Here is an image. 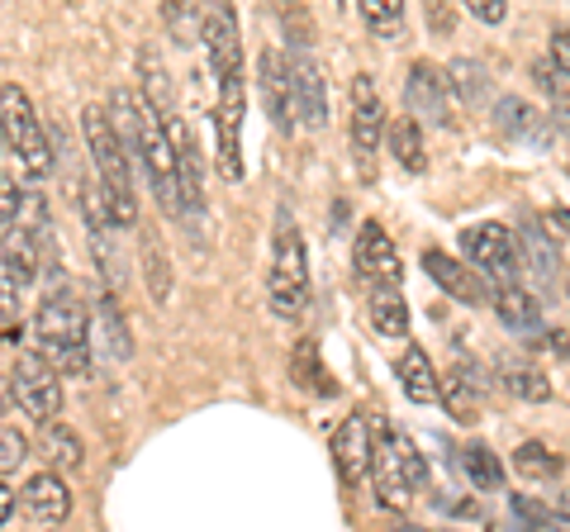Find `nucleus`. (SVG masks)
Masks as SVG:
<instances>
[{"label":"nucleus","mask_w":570,"mask_h":532,"mask_svg":"<svg viewBox=\"0 0 570 532\" xmlns=\"http://www.w3.org/2000/svg\"><path fill=\"white\" fill-rule=\"evenodd\" d=\"M538 347H542V352H551V357H557V362H566V357H570V338H566L561 328L542 333V338H538Z\"/></svg>","instance_id":"obj_40"},{"label":"nucleus","mask_w":570,"mask_h":532,"mask_svg":"<svg viewBox=\"0 0 570 532\" xmlns=\"http://www.w3.org/2000/svg\"><path fill=\"white\" fill-rule=\"evenodd\" d=\"M494 119H499V129L513 134V138H542V115L532 110L528 100L504 96V100L494 105Z\"/></svg>","instance_id":"obj_28"},{"label":"nucleus","mask_w":570,"mask_h":532,"mask_svg":"<svg viewBox=\"0 0 570 532\" xmlns=\"http://www.w3.org/2000/svg\"><path fill=\"white\" fill-rule=\"evenodd\" d=\"M461 471H466V481L475 490H499L504 485V461H499L485 442H466V447H461Z\"/></svg>","instance_id":"obj_26"},{"label":"nucleus","mask_w":570,"mask_h":532,"mask_svg":"<svg viewBox=\"0 0 570 532\" xmlns=\"http://www.w3.org/2000/svg\"><path fill=\"white\" fill-rule=\"evenodd\" d=\"M395 532H428V528H409V523H404V528H395Z\"/></svg>","instance_id":"obj_43"},{"label":"nucleus","mask_w":570,"mask_h":532,"mask_svg":"<svg viewBox=\"0 0 570 532\" xmlns=\"http://www.w3.org/2000/svg\"><path fill=\"white\" fill-rule=\"evenodd\" d=\"M532 77H538V86L561 105V110H570V77L561 72V67H551V62H532Z\"/></svg>","instance_id":"obj_35"},{"label":"nucleus","mask_w":570,"mask_h":532,"mask_svg":"<svg viewBox=\"0 0 570 532\" xmlns=\"http://www.w3.org/2000/svg\"><path fill=\"white\" fill-rule=\"evenodd\" d=\"M371 324H376V333H385V338H404L409 333V305L400 290H376L371 295Z\"/></svg>","instance_id":"obj_27"},{"label":"nucleus","mask_w":570,"mask_h":532,"mask_svg":"<svg viewBox=\"0 0 570 532\" xmlns=\"http://www.w3.org/2000/svg\"><path fill=\"white\" fill-rule=\"evenodd\" d=\"M385 138H390V152L404 171H423L428 167V152H423V129L414 115H395L385 124Z\"/></svg>","instance_id":"obj_24"},{"label":"nucleus","mask_w":570,"mask_h":532,"mask_svg":"<svg viewBox=\"0 0 570 532\" xmlns=\"http://www.w3.org/2000/svg\"><path fill=\"white\" fill-rule=\"evenodd\" d=\"M10 404H20V414H29L33 423H52L62 410V376L52 371V362L43 357L39 347H29L14 357L10 371Z\"/></svg>","instance_id":"obj_7"},{"label":"nucleus","mask_w":570,"mask_h":532,"mask_svg":"<svg viewBox=\"0 0 570 532\" xmlns=\"http://www.w3.org/2000/svg\"><path fill=\"white\" fill-rule=\"evenodd\" d=\"M138 72H142L138 100L148 105V110L163 119V124H171V119H176V91H171V72H167L163 52H157V48H142V52H138Z\"/></svg>","instance_id":"obj_19"},{"label":"nucleus","mask_w":570,"mask_h":532,"mask_svg":"<svg viewBox=\"0 0 570 532\" xmlns=\"http://www.w3.org/2000/svg\"><path fill=\"white\" fill-rule=\"evenodd\" d=\"M551 67L570 77V29H551Z\"/></svg>","instance_id":"obj_39"},{"label":"nucleus","mask_w":570,"mask_h":532,"mask_svg":"<svg viewBox=\"0 0 570 532\" xmlns=\"http://www.w3.org/2000/svg\"><path fill=\"white\" fill-rule=\"evenodd\" d=\"M257 81H262V100H266V115H272L276 134L291 138L295 134V91H291V67H285L276 48H262Z\"/></svg>","instance_id":"obj_15"},{"label":"nucleus","mask_w":570,"mask_h":532,"mask_svg":"<svg viewBox=\"0 0 570 532\" xmlns=\"http://www.w3.org/2000/svg\"><path fill=\"white\" fill-rule=\"evenodd\" d=\"M448 81H452V91H461L466 100H480L490 91V77H485V67L480 62H471V58H456L452 67H448Z\"/></svg>","instance_id":"obj_32"},{"label":"nucleus","mask_w":570,"mask_h":532,"mask_svg":"<svg viewBox=\"0 0 570 532\" xmlns=\"http://www.w3.org/2000/svg\"><path fill=\"white\" fill-rule=\"evenodd\" d=\"M471 14H475L480 24H504L509 6H504V0H471Z\"/></svg>","instance_id":"obj_38"},{"label":"nucleus","mask_w":570,"mask_h":532,"mask_svg":"<svg viewBox=\"0 0 570 532\" xmlns=\"http://www.w3.org/2000/svg\"><path fill=\"white\" fill-rule=\"evenodd\" d=\"M395 376H400L404 395L414 400V404H438V390H442V381H438V371H433V362H428V352H423L419 343H409V347L400 352Z\"/></svg>","instance_id":"obj_21"},{"label":"nucleus","mask_w":570,"mask_h":532,"mask_svg":"<svg viewBox=\"0 0 570 532\" xmlns=\"http://www.w3.org/2000/svg\"><path fill=\"white\" fill-rule=\"evenodd\" d=\"M291 91H295L299 124H305V129H324L328 124V81L318 72V62L305 58V52L291 62Z\"/></svg>","instance_id":"obj_17"},{"label":"nucleus","mask_w":570,"mask_h":532,"mask_svg":"<svg viewBox=\"0 0 570 532\" xmlns=\"http://www.w3.org/2000/svg\"><path fill=\"white\" fill-rule=\"evenodd\" d=\"M352 266H356V276H362L366 286H376V290H400V280H404L400 247H395V238H390L376 219H366L362 228H356Z\"/></svg>","instance_id":"obj_10"},{"label":"nucleus","mask_w":570,"mask_h":532,"mask_svg":"<svg viewBox=\"0 0 570 532\" xmlns=\"http://www.w3.org/2000/svg\"><path fill=\"white\" fill-rule=\"evenodd\" d=\"M266 295L281 318H299L309 309V257H305V238L291 215L276 219V238H272V272H266Z\"/></svg>","instance_id":"obj_4"},{"label":"nucleus","mask_w":570,"mask_h":532,"mask_svg":"<svg viewBox=\"0 0 570 532\" xmlns=\"http://www.w3.org/2000/svg\"><path fill=\"white\" fill-rule=\"evenodd\" d=\"M333 461H337V475H343L347 490H356V485H362V475H371V418L362 410L337 423Z\"/></svg>","instance_id":"obj_14"},{"label":"nucleus","mask_w":570,"mask_h":532,"mask_svg":"<svg viewBox=\"0 0 570 532\" xmlns=\"http://www.w3.org/2000/svg\"><path fill=\"white\" fill-rule=\"evenodd\" d=\"M6 404H10V385L0 381V414H6Z\"/></svg>","instance_id":"obj_42"},{"label":"nucleus","mask_w":570,"mask_h":532,"mask_svg":"<svg viewBox=\"0 0 570 532\" xmlns=\"http://www.w3.org/2000/svg\"><path fill=\"white\" fill-rule=\"evenodd\" d=\"M461 253H466L471 272L485 280V290L519 286L523 257H519V238H513L504 224H471L466 234H461Z\"/></svg>","instance_id":"obj_6"},{"label":"nucleus","mask_w":570,"mask_h":532,"mask_svg":"<svg viewBox=\"0 0 570 532\" xmlns=\"http://www.w3.org/2000/svg\"><path fill=\"white\" fill-rule=\"evenodd\" d=\"M10 513H14V490H10L6 481H0V528L10 523Z\"/></svg>","instance_id":"obj_41"},{"label":"nucleus","mask_w":570,"mask_h":532,"mask_svg":"<svg viewBox=\"0 0 570 532\" xmlns=\"http://www.w3.org/2000/svg\"><path fill=\"white\" fill-rule=\"evenodd\" d=\"M509 509H513V519L528 523V528H542V532H570V513H551V509H542L538 500H523V494H513Z\"/></svg>","instance_id":"obj_31"},{"label":"nucleus","mask_w":570,"mask_h":532,"mask_svg":"<svg viewBox=\"0 0 570 532\" xmlns=\"http://www.w3.org/2000/svg\"><path fill=\"white\" fill-rule=\"evenodd\" d=\"M381 134H385V105L376 91V77L362 72L352 81V157H356V171L362 176L376 171Z\"/></svg>","instance_id":"obj_9"},{"label":"nucleus","mask_w":570,"mask_h":532,"mask_svg":"<svg viewBox=\"0 0 570 532\" xmlns=\"http://www.w3.org/2000/svg\"><path fill=\"white\" fill-rule=\"evenodd\" d=\"M167 138H171V157H176V190H181V215L186 219H200L205 215V186H200V148L186 129V119L176 115L167 124Z\"/></svg>","instance_id":"obj_13"},{"label":"nucleus","mask_w":570,"mask_h":532,"mask_svg":"<svg viewBox=\"0 0 570 532\" xmlns=\"http://www.w3.org/2000/svg\"><path fill=\"white\" fill-rule=\"evenodd\" d=\"M0 276H6L10 295H24L33 286V276H39V238L20 228V234L0 243Z\"/></svg>","instance_id":"obj_20"},{"label":"nucleus","mask_w":570,"mask_h":532,"mask_svg":"<svg viewBox=\"0 0 570 532\" xmlns=\"http://www.w3.org/2000/svg\"><path fill=\"white\" fill-rule=\"evenodd\" d=\"M494 371H499V385H504L509 395H519L528 404H547L551 400V381L532 362H523V357H499Z\"/></svg>","instance_id":"obj_23"},{"label":"nucleus","mask_w":570,"mask_h":532,"mask_svg":"<svg viewBox=\"0 0 570 532\" xmlns=\"http://www.w3.org/2000/svg\"><path fill=\"white\" fill-rule=\"evenodd\" d=\"M20 209H24V195H20V186L0 176V243H6V238L14 234V224H20Z\"/></svg>","instance_id":"obj_36"},{"label":"nucleus","mask_w":570,"mask_h":532,"mask_svg":"<svg viewBox=\"0 0 570 532\" xmlns=\"http://www.w3.org/2000/svg\"><path fill=\"white\" fill-rule=\"evenodd\" d=\"M513 471L528 475V481H551V475L561 471V461L551 456V447H542V442H523V447L513 452Z\"/></svg>","instance_id":"obj_30"},{"label":"nucleus","mask_w":570,"mask_h":532,"mask_svg":"<svg viewBox=\"0 0 570 532\" xmlns=\"http://www.w3.org/2000/svg\"><path fill=\"white\" fill-rule=\"evenodd\" d=\"M24 456H29V437L20 428H10V423H0V475L20 471Z\"/></svg>","instance_id":"obj_34"},{"label":"nucleus","mask_w":570,"mask_h":532,"mask_svg":"<svg viewBox=\"0 0 570 532\" xmlns=\"http://www.w3.org/2000/svg\"><path fill=\"white\" fill-rule=\"evenodd\" d=\"M200 43L209 52L214 77H238L243 72V33L234 6H209L200 10Z\"/></svg>","instance_id":"obj_12"},{"label":"nucleus","mask_w":570,"mask_h":532,"mask_svg":"<svg viewBox=\"0 0 570 532\" xmlns=\"http://www.w3.org/2000/svg\"><path fill=\"white\" fill-rule=\"evenodd\" d=\"M291 376H295V385L305 390V395H333V376H328V366L318 362V343L314 338H305V343H295V357H291Z\"/></svg>","instance_id":"obj_25"},{"label":"nucleus","mask_w":570,"mask_h":532,"mask_svg":"<svg viewBox=\"0 0 570 532\" xmlns=\"http://www.w3.org/2000/svg\"><path fill=\"white\" fill-rule=\"evenodd\" d=\"M428 481V466L419 447L395 423L371 418V485H376L381 509H404Z\"/></svg>","instance_id":"obj_3"},{"label":"nucleus","mask_w":570,"mask_h":532,"mask_svg":"<svg viewBox=\"0 0 570 532\" xmlns=\"http://www.w3.org/2000/svg\"><path fill=\"white\" fill-rule=\"evenodd\" d=\"M24 509H29V519H39L48 528H58L67 513H71V490L58 471H39V475H29L24 481Z\"/></svg>","instance_id":"obj_18"},{"label":"nucleus","mask_w":570,"mask_h":532,"mask_svg":"<svg viewBox=\"0 0 570 532\" xmlns=\"http://www.w3.org/2000/svg\"><path fill=\"white\" fill-rule=\"evenodd\" d=\"M142 257H148V286H153V299H167V276H163V247L148 234L142 238Z\"/></svg>","instance_id":"obj_37"},{"label":"nucleus","mask_w":570,"mask_h":532,"mask_svg":"<svg viewBox=\"0 0 570 532\" xmlns=\"http://www.w3.org/2000/svg\"><path fill=\"white\" fill-rule=\"evenodd\" d=\"M0 144H6V134H0Z\"/></svg>","instance_id":"obj_44"},{"label":"nucleus","mask_w":570,"mask_h":532,"mask_svg":"<svg viewBox=\"0 0 570 532\" xmlns=\"http://www.w3.org/2000/svg\"><path fill=\"white\" fill-rule=\"evenodd\" d=\"M362 20H366L371 33H400L404 6L400 0H362Z\"/></svg>","instance_id":"obj_33"},{"label":"nucleus","mask_w":570,"mask_h":532,"mask_svg":"<svg viewBox=\"0 0 570 532\" xmlns=\"http://www.w3.org/2000/svg\"><path fill=\"white\" fill-rule=\"evenodd\" d=\"M490 305H494V318H499V324H504L509 333H538V328H542V305H538V295H528L523 286L494 290Z\"/></svg>","instance_id":"obj_22"},{"label":"nucleus","mask_w":570,"mask_h":532,"mask_svg":"<svg viewBox=\"0 0 570 532\" xmlns=\"http://www.w3.org/2000/svg\"><path fill=\"white\" fill-rule=\"evenodd\" d=\"M423 272L433 276L438 290H448L452 299H461V305H480V299H490L485 280H480L466 262H456L452 253H442V247H423Z\"/></svg>","instance_id":"obj_16"},{"label":"nucleus","mask_w":570,"mask_h":532,"mask_svg":"<svg viewBox=\"0 0 570 532\" xmlns=\"http://www.w3.org/2000/svg\"><path fill=\"white\" fill-rule=\"evenodd\" d=\"M33 328H39L43 357L52 362L58 376H81L91 366V314L71 290H48Z\"/></svg>","instance_id":"obj_2"},{"label":"nucleus","mask_w":570,"mask_h":532,"mask_svg":"<svg viewBox=\"0 0 570 532\" xmlns=\"http://www.w3.org/2000/svg\"><path fill=\"white\" fill-rule=\"evenodd\" d=\"M243 119H247V96H243V72L219 77V105H214V134H219V176L224 181H243Z\"/></svg>","instance_id":"obj_8"},{"label":"nucleus","mask_w":570,"mask_h":532,"mask_svg":"<svg viewBox=\"0 0 570 532\" xmlns=\"http://www.w3.org/2000/svg\"><path fill=\"white\" fill-rule=\"evenodd\" d=\"M0 134H6L10 152L20 157L24 176L43 181V176L52 171V148L43 138L39 115H33V100L20 91V86H0Z\"/></svg>","instance_id":"obj_5"},{"label":"nucleus","mask_w":570,"mask_h":532,"mask_svg":"<svg viewBox=\"0 0 570 532\" xmlns=\"http://www.w3.org/2000/svg\"><path fill=\"white\" fill-rule=\"evenodd\" d=\"M409 115L414 119H433L442 129H456V105H452V81H448V67L438 62H414L409 67Z\"/></svg>","instance_id":"obj_11"},{"label":"nucleus","mask_w":570,"mask_h":532,"mask_svg":"<svg viewBox=\"0 0 570 532\" xmlns=\"http://www.w3.org/2000/svg\"><path fill=\"white\" fill-rule=\"evenodd\" d=\"M43 452H48V461H58L62 471L81 466V442H77V433H71L67 423H43Z\"/></svg>","instance_id":"obj_29"},{"label":"nucleus","mask_w":570,"mask_h":532,"mask_svg":"<svg viewBox=\"0 0 570 532\" xmlns=\"http://www.w3.org/2000/svg\"><path fill=\"white\" fill-rule=\"evenodd\" d=\"M81 134H86V148H91V162H96L105 219H110L115 228H134L138 205H134V181H129V152H124V144H119L110 110H105V105H86Z\"/></svg>","instance_id":"obj_1"}]
</instances>
